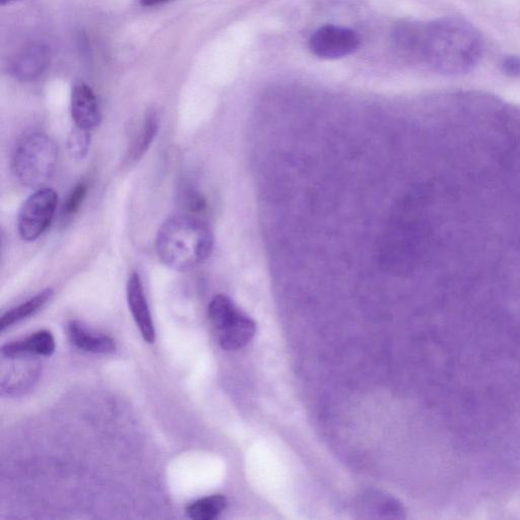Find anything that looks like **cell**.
Here are the masks:
<instances>
[{
	"label": "cell",
	"mask_w": 520,
	"mask_h": 520,
	"mask_svg": "<svg viewBox=\"0 0 520 520\" xmlns=\"http://www.w3.org/2000/svg\"><path fill=\"white\" fill-rule=\"evenodd\" d=\"M171 2V0H140V4L145 8L158 7Z\"/></svg>",
	"instance_id": "d6986e66"
},
{
	"label": "cell",
	"mask_w": 520,
	"mask_h": 520,
	"mask_svg": "<svg viewBox=\"0 0 520 520\" xmlns=\"http://www.w3.org/2000/svg\"><path fill=\"white\" fill-rule=\"evenodd\" d=\"M68 335L71 342L83 351L104 355L116 351V344L110 337L92 332L80 321L69 322Z\"/></svg>",
	"instance_id": "8fae6325"
},
{
	"label": "cell",
	"mask_w": 520,
	"mask_h": 520,
	"mask_svg": "<svg viewBox=\"0 0 520 520\" xmlns=\"http://www.w3.org/2000/svg\"><path fill=\"white\" fill-rule=\"evenodd\" d=\"M58 149L51 138L36 133L26 137L17 147L13 171L21 184L41 188L53 175Z\"/></svg>",
	"instance_id": "3957f363"
},
{
	"label": "cell",
	"mask_w": 520,
	"mask_h": 520,
	"mask_svg": "<svg viewBox=\"0 0 520 520\" xmlns=\"http://www.w3.org/2000/svg\"><path fill=\"white\" fill-rule=\"evenodd\" d=\"M50 61L49 49L42 44L26 47L13 60L11 76L20 82H33L47 70Z\"/></svg>",
	"instance_id": "ba28073f"
},
{
	"label": "cell",
	"mask_w": 520,
	"mask_h": 520,
	"mask_svg": "<svg viewBox=\"0 0 520 520\" xmlns=\"http://www.w3.org/2000/svg\"><path fill=\"white\" fill-rule=\"evenodd\" d=\"M214 237L202 220L190 215L174 216L160 227L156 249L161 262L170 269L186 271L210 257Z\"/></svg>",
	"instance_id": "7a4b0ae2"
},
{
	"label": "cell",
	"mask_w": 520,
	"mask_h": 520,
	"mask_svg": "<svg viewBox=\"0 0 520 520\" xmlns=\"http://www.w3.org/2000/svg\"><path fill=\"white\" fill-rule=\"evenodd\" d=\"M14 2H17V0H0V4H2V6H6Z\"/></svg>",
	"instance_id": "ffe728a7"
},
{
	"label": "cell",
	"mask_w": 520,
	"mask_h": 520,
	"mask_svg": "<svg viewBox=\"0 0 520 520\" xmlns=\"http://www.w3.org/2000/svg\"><path fill=\"white\" fill-rule=\"evenodd\" d=\"M420 53L444 75H462L476 67L483 51L478 31L461 18L438 20L422 31Z\"/></svg>",
	"instance_id": "6da1fadb"
},
{
	"label": "cell",
	"mask_w": 520,
	"mask_h": 520,
	"mask_svg": "<svg viewBox=\"0 0 520 520\" xmlns=\"http://www.w3.org/2000/svg\"><path fill=\"white\" fill-rule=\"evenodd\" d=\"M184 208L192 213H199L205 210L206 201L203 195L197 190L187 188L182 194Z\"/></svg>",
	"instance_id": "e0dca14e"
},
{
	"label": "cell",
	"mask_w": 520,
	"mask_h": 520,
	"mask_svg": "<svg viewBox=\"0 0 520 520\" xmlns=\"http://www.w3.org/2000/svg\"><path fill=\"white\" fill-rule=\"evenodd\" d=\"M89 132L90 130L80 127L73 130L68 141V149L73 158L84 159L89 153L92 141Z\"/></svg>",
	"instance_id": "9a60e30c"
},
{
	"label": "cell",
	"mask_w": 520,
	"mask_h": 520,
	"mask_svg": "<svg viewBox=\"0 0 520 520\" xmlns=\"http://www.w3.org/2000/svg\"><path fill=\"white\" fill-rule=\"evenodd\" d=\"M126 298L129 310L132 312L144 340L149 344L155 343V325L141 278L137 273L128 279Z\"/></svg>",
	"instance_id": "52a82bcc"
},
{
	"label": "cell",
	"mask_w": 520,
	"mask_h": 520,
	"mask_svg": "<svg viewBox=\"0 0 520 520\" xmlns=\"http://www.w3.org/2000/svg\"><path fill=\"white\" fill-rule=\"evenodd\" d=\"M55 339L48 331H39L23 340L8 343L2 347V355L8 359L24 356H51L55 351Z\"/></svg>",
	"instance_id": "30bf717a"
},
{
	"label": "cell",
	"mask_w": 520,
	"mask_h": 520,
	"mask_svg": "<svg viewBox=\"0 0 520 520\" xmlns=\"http://www.w3.org/2000/svg\"><path fill=\"white\" fill-rule=\"evenodd\" d=\"M502 71L505 75L516 78L520 77V57L519 56H508L503 59L501 65Z\"/></svg>",
	"instance_id": "ac0fdd59"
},
{
	"label": "cell",
	"mask_w": 520,
	"mask_h": 520,
	"mask_svg": "<svg viewBox=\"0 0 520 520\" xmlns=\"http://www.w3.org/2000/svg\"><path fill=\"white\" fill-rule=\"evenodd\" d=\"M227 499L216 494L193 501L186 507V515L193 520H214L226 508Z\"/></svg>",
	"instance_id": "5bb4252c"
},
{
	"label": "cell",
	"mask_w": 520,
	"mask_h": 520,
	"mask_svg": "<svg viewBox=\"0 0 520 520\" xmlns=\"http://www.w3.org/2000/svg\"><path fill=\"white\" fill-rule=\"evenodd\" d=\"M58 197L51 188H39L26 200L18 217L19 234L25 241H35L50 226Z\"/></svg>",
	"instance_id": "5b68a950"
},
{
	"label": "cell",
	"mask_w": 520,
	"mask_h": 520,
	"mask_svg": "<svg viewBox=\"0 0 520 520\" xmlns=\"http://www.w3.org/2000/svg\"><path fill=\"white\" fill-rule=\"evenodd\" d=\"M310 49L323 59H337L354 53L360 44L357 34L347 28L327 25L319 28L310 38Z\"/></svg>",
	"instance_id": "8992f818"
},
{
	"label": "cell",
	"mask_w": 520,
	"mask_h": 520,
	"mask_svg": "<svg viewBox=\"0 0 520 520\" xmlns=\"http://www.w3.org/2000/svg\"><path fill=\"white\" fill-rule=\"evenodd\" d=\"M87 192L88 186L86 183L76 185L64 202L62 212L65 218L74 217L79 212L86 199Z\"/></svg>",
	"instance_id": "2e32d148"
},
{
	"label": "cell",
	"mask_w": 520,
	"mask_h": 520,
	"mask_svg": "<svg viewBox=\"0 0 520 520\" xmlns=\"http://www.w3.org/2000/svg\"><path fill=\"white\" fill-rule=\"evenodd\" d=\"M52 295L53 291L51 289H46L27 302L8 311L3 315L2 320H0V332L3 333L7 329L11 328L15 323L34 315L51 299Z\"/></svg>",
	"instance_id": "7c38bea8"
},
{
	"label": "cell",
	"mask_w": 520,
	"mask_h": 520,
	"mask_svg": "<svg viewBox=\"0 0 520 520\" xmlns=\"http://www.w3.org/2000/svg\"><path fill=\"white\" fill-rule=\"evenodd\" d=\"M160 119L155 110H149L146 114L143 127L132 147L129 151V160H140L153 144L159 130Z\"/></svg>",
	"instance_id": "4fadbf2b"
},
{
	"label": "cell",
	"mask_w": 520,
	"mask_h": 520,
	"mask_svg": "<svg viewBox=\"0 0 520 520\" xmlns=\"http://www.w3.org/2000/svg\"><path fill=\"white\" fill-rule=\"evenodd\" d=\"M72 116L77 127L92 130L101 122L98 99L91 87L84 83L75 85L72 92Z\"/></svg>",
	"instance_id": "9c48e42d"
},
{
	"label": "cell",
	"mask_w": 520,
	"mask_h": 520,
	"mask_svg": "<svg viewBox=\"0 0 520 520\" xmlns=\"http://www.w3.org/2000/svg\"><path fill=\"white\" fill-rule=\"evenodd\" d=\"M209 318L218 343L225 351H236L245 347L256 333L255 322L225 295H218L212 300Z\"/></svg>",
	"instance_id": "277c9868"
}]
</instances>
